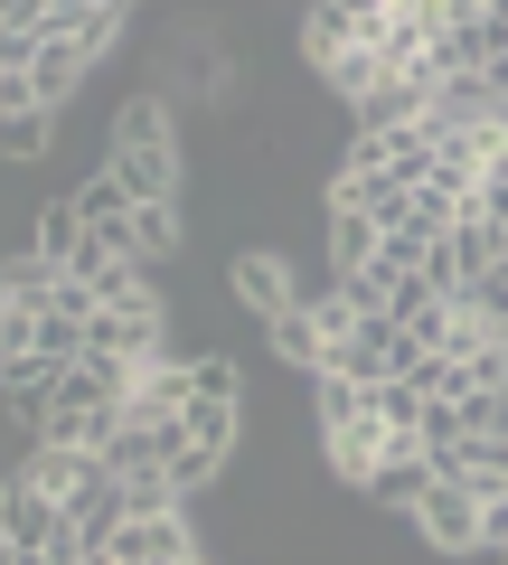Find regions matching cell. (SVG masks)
Instances as JSON below:
<instances>
[{"label": "cell", "mask_w": 508, "mask_h": 565, "mask_svg": "<svg viewBox=\"0 0 508 565\" xmlns=\"http://www.w3.org/2000/svg\"><path fill=\"white\" fill-rule=\"evenodd\" d=\"M226 282H236V302L255 311V321H283V311L302 302V282H292V264L273 255V245H245V255H236V274H226Z\"/></svg>", "instance_id": "cell-7"}, {"label": "cell", "mask_w": 508, "mask_h": 565, "mask_svg": "<svg viewBox=\"0 0 508 565\" xmlns=\"http://www.w3.org/2000/svg\"><path fill=\"white\" fill-rule=\"evenodd\" d=\"M414 519V537L433 546V556H480V500H471V490H452V481H433L424 500L406 509Z\"/></svg>", "instance_id": "cell-5"}, {"label": "cell", "mask_w": 508, "mask_h": 565, "mask_svg": "<svg viewBox=\"0 0 508 565\" xmlns=\"http://www.w3.org/2000/svg\"><path fill=\"white\" fill-rule=\"evenodd\" d=\"M180 565H217V556H207V546H198V556H180Z\"/></svg>", "instance_id": "cell-19"}, {"label": "cell", "mask_w": 508, "mask_h": 565, "mask_svg": "<svg viewBox=\"0 0 508 565\" xmlns=\"http://www.w3.org/2000/svg\"><path fill=\"white\" fill-rule=\"evenodd\" d=\"M85 66L95 57H76L66 39H39V57H29V104H39V114H66V95L85 85Z\"/></svg>", "instance_id": "cell-11"}, {"label": "cell", "mask_w": 508, "mask_h": 565, "mask_svg": "<svg viewBox=\"0 0 508 565\" xmlns=\"http://www.w3.org/2000/svg\"><path fill=\"white\" fill-rule=\"evenodd\" d=\"M20 481L39 490L57 519H85V509L114 490V471H104V452H47V444H29V462H20Z\"/></svg>", "instance_id": "cell-4"}, {"label": "cell", "mask_w": 508, "mask_h": 565, "mask_svg": "<svg viewBox=\"0 0 508 565\" xmlns=\"http://www.w3.org/2000/svg\"><path fill=\"white\" fill-rule=\"evenodd\" d=\"M161 349H170V311H161V292H142V302H114V311H95V321H85V359L142 367V359H161Z\"/></svg>", "instance_id": "cell-3"}, {"label": "cell", "mask_w": 508, "mask_h": 565, "mask_svg": "<svg viewBox=\"0 0 508 565\" xmlns=\"http://www.w3.org/2000/svg\"><path fill=\"white\" fill-rule=\"evenodd\" d=\"M264 330H273V349H283L292 367H311V377L329 367V330H321V311H311V302H292L283 321H264Z\"/></svg>", "instance_id": "cell-14"}, {"label": "cell", "mask_w": 508, "mask_h": 565, "mask_svg": "<svg viewBox=\"0 0 508 565\" xmlns=\"http://www.w3.org/2000/svg\"><path fill=\"white\" fill-rule=\"evenodd\" d=\"M0 321H10V282H0Z\"/></svg>", "instance_id": "cell-20"}, {"label": "cell", "mask_w": 508, "mask_h": 565, "mask_svg": "<svg viewBox=\"0 0 508 565\" xmlns=\"http://www.w3.org/2000/svg\"><path fill=\"white\" fill-rule=\"evenodd\" d=\"M377 255H387V226L358 217L348 199H329V264H339V274H358V264H377Z\"/></svg>", "instance_id": "cell-13"}, {"label": "cell", "mask_w": 508, "mask_h": 565, "mask_svg": "<svg viewBox=\"0 0 508 565\" xmlns=\"http://www.w3.org/2000/svg\"><path fill=\"white\" fill-rule=\"evenodd\" d=\"M480 546H499V556H508V500H489V509H480Z\"/></svg>", "instance_id": "cell-18"}, {"label": "cell", "mask_w": 508, "mask_h": 565, "mask_svg": "<svg viewBox=\"0 0 508 565\" xmlns=\"http://www.w3.org/2000/svg\"><path fill=\"white\" fill-rule=\"evenodd\" d=\"M433 481H443V471H433V452H424V444H396V452H387V471L367 481V500H377V509H414Z\"/></svg>", "instance_id": "cell-12"}, {"label": "cell", "mask_w": 508, "mask_h": 565, "mask_svg": "<svg viewBox=\"0 0 508 565\" xmlns=\"http://www.w3.org/2000/svg\"><path fill=\"white\" fill-rule=\"evenodd\" d=\"M0 546H10V537H0Z\"/></svg>", "instance_id": "cell-21"}, {"label": "cell", "mask_w": 508, "mask_h": 565, "mask_svg": "<svg viewBox=\"0 0 508 565\" xmlns=\"http://www.w3.org/2000/svg\"><path fill=\"white\" fill-rule=\"evenodd\" d=\"M302 57L311 66L367 57V47H358V0H321V10H302Z\"/></svg>", "instance_id": "cell-10"}, {"label": "cell", "mask_w": 508, "mask_h": 565, "mask_svg": "<svg viewBox=\"0 0 508 565\" xmlns=\"http://www.w3.org/2000/svg\"><path fill=\"white\" fill-rule=\"evenodd\" d=\"M236 424H245V377H236V359H188V415H180V444H198V452H236Z\"/></svg>", "instance_id": "cell-2"}, {"label": "cell", "mask_w": 508, "mask_h": 565, "mask_svg": "<svg viewBox=\"0 0 508 565\" xmlns=\"http://www.w3.org/2000/svg\"><path fill=\"white\" fill-rule=\"evenodd\" d=\"M104 556L114 565H180V556H198V537H188V519L170 509V519H122Z\"/></svg>", "instance_id": "cell-8"}, {"label": "cell", "mask_w": 508, "mask_h": 565, "mask_svg": "<svg viewBox=\"0 0 508 565\" xmlns=\"http://www.w3.org/2000/svg\"><path fill=\"white\" fill-rule=\"evenodd\" d=\"M122 20H132L122 0H47V39H66L76 57H104L122 39Z\"/></svg>", "instance_id": "cell-9"}, {"label": "cell", "mask_w": 508, "mask_h": 565, "mask_svg": "<svg viewBox=\"0 0 508 565\" xmlns=\"http://www.w3.org/2000/svg\"><path fill=\"white\" fill-rule=\"evenodd\" d=\"M188 415V359L161 349V359L132 367V396H122V424H180Z\"/></svg>", "instance_id": "cell-6"}, {"label": "cell", "mask_w": 508, "mask_h": 565, "mask_svg": "<svg viewBox=\"0 0 508 565\" xmlns=\"http://www.w3.org/2000/svg\"><path fill=\"white\" fill-rule=\"evenodd\" d=\"M180 255V207H132V264H170Z\"/></svg>", "instance_id": "cell-17"}, {"label": "cell", "mask_w": 508, "mask_h": 565, "mask_svg": "<svg viewBox=\"0 0 508 565\" xmlns=\"http://www.w3.org/2000/svg\"><path fill=\"white\" fill-rule=\"evenodd\" d=\"M104 180L132 207H180V132H170L161 95H132L114 114V151H104Z\"/></svg>", "instance_id": "cell-1"}, {"label": "cell", "mask_w": 508, "mask_h": 565, "mask_svg": "<svg viewBox=\"0 0 508 565\" xmlns=\"http://www.w3.org/2000/svg\"><path fill=\"white\" fill-rule=\"evenodd\" d=\"M29 255H47V264L66 274V264L85 255V207H76V199H47V207H39V245H29Z\"/></svg>", "instance_id": "cell-15"}, {"label": "cell", "mask_w": 508, "mask_h": 565, "mask_svg": "<svg viewBox=\"0 0 508 565\" xmlns=\"http://www.w3.org/2000/svg\"><path fill=\"white\" fill-rule=\"evenodd\" d=\"M47 141H57V114H39V104L0 114V161H47Z\"/></svg>", "instance_id": "cell-16"}]
</instances>
